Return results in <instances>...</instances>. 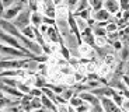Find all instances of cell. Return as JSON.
Here are the masks:
<instances>
[{
  "instance_id": "obj_6",
  "label": "cell",
  "mask_w": 129,
  "mask_h": 112,
  "mask_svg": "<svg viewBox=\"0 0 129 112\" xmlns=\"http://www.w3.org/2000/svg\"><path fill=\"white\" fill-rule=\"evenodd\" d=\"M41 101H42V105L45 106L48 111H58V109H56L55 101H53V99H51L48 95H45L44 93H42V95H41Z\"/></svg>"
},
{
  "instance_id": "obj_10",
  "label": "cell",
  "mask_w": 129,
  "mask_h": 112,
  "mask_svg": "<svg viewBox=\"0 0 129 112\" xmlns=\"http://www.w3.org/2000/svg\"><path fill=\"white\" fill-rule=\"evenodd\" d=\"M83 102H84V99L81 98L80 95H73V97H72L70 99H69V104H70V105L73 106L74 109L77 108L79 105H81V104H83Z\"/></svg>"
},
{
  "instance_id": "obj_18",
  "label": "cell",
  "mask_w": 129,
  "mask_h": 112,
  "mask_svg": "<svg viewBox=\"0 0 129 112\" xmlns=\"http://www.w3.org/2000/svg\"><path fill=\"white\" fill-rule=\"evenodd\" d=\"M68 2V6L70 10H76V7H77V3H79V0H66Z\"/></svg>"
},
{
  "instance_id": "obj_22",
  "label": "cell",
  "mask_w": 129,
  "mask_h": 112,
  "mask_svg": "<svg viewBox=\"0 0 129 112\" xmlns=\"http://www.w3.org/2000/svg\"><path fill=\"white\" fill-rule=\"evenodd\" d=\"M121 108H122L123 111H129V98L123 99V104L121 105Z\"/></svg>"
},
{
  "instance_id": "obj_23",
  "label": "cell",
  "mask_w": 129,
  "mask_h": 112,
  "mask_svg": "<svg viewBox=\"0 0 129 112\" xmlns=\"http://www.w3.org/2000/svg\"><path fill=\"white\" fill-rule=\"evenodd\" d=\"M114 48H115L116 51H121V49L123 48V46H122V42H121V41H116V42H114Z\"/></svg>"
},
{
  "instance_id": "obj_15",
  "label": "cell",
  "mask_w": 129,
  "mask_h": 112,
  "mask_svg": "<svg viewBox=\"0 0 129 112\" xmlns=\"http://www.w3.org/2000/svg\"><path fill=\"white\" fill-rule=\"evenodd\" d=\"M121 56H122V60H128L129 59V46H123L121 49Z\"/></svg>"
},
{
  "instance_id": "obj_24",
  "label": "cell",
  "mask_w": 129,
  "mask_h": 112,
  "mask_svg": "<svg viewBox=\"0 0 129 112\" xmlns=\"http://www.w3.org/2000/svg\"><path fill=\"white\" fill-rule=\"evenodd\" d=\"M4 10H6V7H4L3 2L0 0V17H3V14H4Z\"/></svg>"
},
{
  "instance_id": "obj_19",
  "label": "cell",
  "mask_w": 129,
  "mask_h": 112,
  "mask_svg": "<svg viewBox=\"0 0 129 112\" xmlns=\"http://www.w3.org/2000/svg\"><path fill=\"white\" fill-rule=\"evenodd\" d=\"M119 7L122 10H129V0H119Z\"/></svg>"
},
{
  "instance_id": "obj_3",
  "label": "cell",
  "mask_w": 129,
  "mask_h": 112,
  "mask_svg": "<svg viewBox=\"0 0 129 112\" xmlns=\"http://www.w3.org/2000/svg\"><path fill=\"white\" fill-rule=\"evenodd\" d=\"M101 105H103L104 111H121L122 109L114 99H111V97H107V95H104L101 98Z\"/></svg>"
},
{
  "instance_id": "obj_14",
  "label": "cell",
  "mask_w": 129,
  "mask_h": 112,
  "mask_svg": "<svg viewBox=\"0 0 129 112\" xmlns=\"http://www.w3.org/2000/svg\"><path fill=\"white\" fill-rule=\"evenodd\" d=\"M29 94H31L32 97H41L42 95V88H39V87H32Z\"/></svg>"
},
{
  "instance_id": "obj_9",
  "label": "cell",
  "mask_w": 129,
  "mask_h": 112,
  "mask_svg": "<svg viewBox=\"0 0 129 112\" xmlns=\"http://www.w3.org/2000/svg\"><path fill=\"white\" fill-rule=\"evenodd\" d=\"M21 31H23V34L27 36V38L34 39V41H35V27H34V25L29 24V25H27L25 28H23Z\"/></svg>"
},
{
  "instance_id": "obj_17",
  "label": "cell",
  "mask_w": 129,
  "mask_h": 112,
  "mask_svg": "<svg viewBox=\"0 0 129 112\" xmlns=\"http://www.w3.org/2000/svg\"><path fill=\"white\" fill-rule=\"evenodd\" d=\"M107 32H114L118 29V24H114V22H110V24H107Z\"/></svg>"
},
{
  "instance_id": "obj_21",
  "label": "cell",
  "mask_w": 129,
  "mask_h": 112,
  "mask_svg": "<svg viewBox=\"0 0 129 112\" xmlns=\"http://www.w3.org/2000/svg\"><path fill=\"white\" fill-rule=\"evenodd\" d=\"M88 109H91L88 105H86V102H83L81 105H79L77 108H76V111H88Z\"/></svg>"
},
{
  "instance_id": "obj_8",
  "label": "cell",
  "mask_w": 129,
  "mask_h": 112,
  "mask_svg": "<svg viewBox=\"0 0 129 112\" xmlns=\"http://www.w3.org/2000/svg\"><path fill=\"white\" fill-rule=\"evenodd\" d=\"M105 9L108 10L110 13H118V10H119L121 7L115 0H107L105 2Z\"/></svg>"
},
{
  "instance_id": "obj_7",
  "label": "cell",
  "mask_w": 129,
  "mask_h": 112,
  "mask_svg": "<svg viewBox=\"0 0 129 112\" xmlns=\"http://www.w3.org/2000/svg\"><path fill=\"white\" fill-rule=\"evenodd\" d=\"M93 17L95 21H107V20L110 18V11L107 9H98V10H95V13L93 14Z\"/></svg>"
},
{
  "instance_id": "obj_16",
  "label": "cell",
  "mask_w": 129,
  "mask_h": 112,
  "mask_svg": "<svg viewBox=\"0 0 129 112\" xmlns=\"http://www.w3.org/2000/svg\"><path fill=\"white\" fill-rule=\"evenodd\" d=\"M88 2H90V4L93 6L94 10L101 9V6H103V2H101V0H88Z\"/></svg>"
},
{
  "instance_id": "obj_25",
  "label": "cell",
  "mask_w": 129,
  "mask_h": 112,
  "mask_svg": "<svg viewBox=\"0 0 129 112\" xmlns=\"http://www.w3.org/2000/svg\"><path fill=\"white\" fill-rule=\"evenodd\" d=\"M3 59H6V56H4V55L2 53V52H0V60H3Z\"/></svg>"
},
{
  "instance_id": "obj_5",
  "label": "cell",
  "mask_w": 129,
  "mask_h": 112,
  "mask_svg": "<svg viewBox=\"0 0 129 112\" xmlns=\"http://www.w3.org/2000/svg\"><path fill=\"white\" fill-rule=\"evenodd\" d=\"M41 24H44V14L38 10H32V14H31V25L39 28Z\"/></svg>"
},
{
  "instance_id": "obj_12",
  "label": "cell",
  "mask_w": 129,
  "mask_h": 112,
  "mask_svg": "<svg viewBox=\"0 0 129 112\" xmlns=\"http://www.w3.org/2000/svg\"><path fill=\"white\" fill-rule=\"evenodd\" d=\"M74 16L81 17V18H84V20H88V18H90V10H88V9H84V10H81V11L74 13Z\"/></svg>"
},
{
  "instance_id": "obj_20",
  "label": "cell",
  "mask_w": 129,
  "mask_h": 112,
  "mask_svg": "<svg viewBox=\"0 0 129 112\" xmlns=\"http://www.w3.org/2000/svg\"><path fill=\"white\" fill-rule=\"evenodd\" d=\"M2 2H3V4H4V7H6V9L17 3V0H2Z\"/></svg>"
},
{
  "instance_id": "obj_4",
  "label": "cell",
  "mask_w": 129,
  "mask_h": 112,
  "mask_svg": "<svg viewBox=\"0 0 129 112\" xmlns=\"http://www.w3.org/2000/svg\"><path fill=\"white\" fill-rule=\"evenodd\" d=\"M94 35H95L94 31L90 28V27H87L84 31H81V42L94 46V45H95V38H94Z\"/></svg>"
},
{
  "instance_id": "obj_11",
  "label": "cell",
  "mask_w": 129,
  "mask_h": 112,
  "mask_svg": "<svg viewBox=\"0 0 129 112\" xmlns=\"http://www.w3.org/2000/svg\"><path fill=\"white\" fill-rule=\"evenodd\" d=\"M88 3H90L88 0H79V3H77V7H76V10H74V13H77V11H81V10L87 9Z\"/></svg>"
},
{
  "instance_id": "obj_26",
  "label": "cell",
  "mask_w": 129,
  "mask_h": 112,
  "mask_svg": "<svg viewBox=\"0 0 129 112\" xmlns=\"http://www.w3.org/2000/svg\"><path fill=\"white\" fill-rule=\"evenodd\" d=\"M126 73H128V74H129V66H128V70H126Z\"/></svg>"
},
{
  "instance_id": "obj_2",
  "label": "cell",
  "mask_w": 129,
  "mask_h": 112,
  "mask_svg": "<svg viewBox=\"0 0 129 112\" xmlns=\"http://www.w3.org/2000/svg\"><path fill=\"white\" fill-rule=\"evenodd\" d=\"M24 7H25V6H24L23 3H18V2H17L16 4H13V6L7 7V9L4 10L3 18H4V20H9V21H13V20L16 18L17 16H18V13L24 9Z\"/></svg>"
},
{
  "instance_id": "obj_1",
  "label": "cell",
  "mask_w": 129,
  "mask_h": 112,
  "mask_svg": "<svg viewBox=\"0 0 129 112\" xmlns=\"http://www.w3.org/2000/svg\"><path fill=\"white\" fill-rule=\"evenodd\" d=\"M31 14H32V9L29 7V4H28V6L24 7V9L18 13V16L13 20L14 25L18 27L20 29L25 28L27 25H29V24H31Z\"/></svg>"
},
{
  "instance_id": "obj_13",
  "label": "cell",
  "mask_w": 129,
  "mask_h": 112,
  "mask_svg": "<svg viewBox=\"0 0 129 112\" xmlns=\"http://www.w3.org/2000/svg\"><path fill=\"white\" fill-rule=\"evenodd\" d=\"M60 95L63 97L64 99H68V101H69V99H70L74 95V94H73V91H72L70 88H68V90H63V91H62V94H60Z\"/></svg>"
}]
</instances>
